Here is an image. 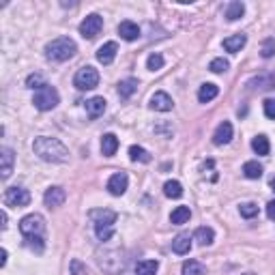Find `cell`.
<instances>
[{
    "label": "cell",
    "instance_id": "6da1fadb",
    "mask_svg": "<svg viewBox=\"0 0 275 275\" xmlns=\"http://www.w3.org/2000/svg\"><path fill=\"white\" fill-rule=\"evenodd\" d=\"M32 151L35 155H39L43 161L48 163H65L69 161V149L56 138H48V135H41L32 142Z\"/></svg>",
    "mask_w": 275,
    "mask_h": 275
},
{
    "label": "cell",
    "instance_id": "7a4b0ae2",
    "mask_svg": "<svg viewBox=\"0 0 275 275\" xmlns=\"http://www.w3.org/2000/svg\"><path fill=\"white\" fill-rule=\"evenodd\" d=\"M76 52H78V45L69 37H58V39H54L45 45V56L54 62H65L76 56Z\"/></svg>",
    "mask_w": 275,
    "mask_h": 275
},
{
    "label": "cell",
    "instance_id": "3957f363",
    "mask_svg": "<svg viewBox=\"0 0 275 275\" xmlns=\"http://www.w3.org/2000/svg\"><path fill=\"white\" fill-rule=\"evenodd\" d=\"M90 219L95 224V232L99 241H110L114 234V224H116V213L110 209H99L90 211Z\"/></svg>",
    "mask_w": 275,
    "mask_h": 275
},
{
    "label": "cell",
    "instance_id": "277c9868",
    "mask_svg": "<svg viewBox=\"0 0 275 275\" xmlns=\"http://www.w3.org/2000/svg\"><path fill=\"white\" fill-rule=\"evenodd\" d=\"M60 101V97H58V90L54 88V86H43L41 90H37L35 93V99H32V104L37 110H41V112H48V110H54L58 106Z\"/></svg>",
    "mask_w": 275,
    "mask_h": 275
},
{
    "label": "cell",
    "instance_id": "5b68a950",
    "mask_svg": "<svg viewBox=\"0 0 275 275\" xmlns=\"http://www.w3.org/2000/svg\"><path fill=\"white\" fill-rule=\"evenodd\" d=\"M73 84H76V88H80V90H93V88H97V84H99L97 69L95 67H82L76 73V78H73Z\"/></svg>",
    "mask_w": 275,
    "mask_h": 275
},
{
    "label": "cell",
    "instance_id": "8992f818",
    "mask_svg": "<svg viewBox=\"0 0 275 275\" xmlns=\"http://www.w3.org/2000/svg\"><path fill=\"white\" fill-rule=\"evenodd\" d=\"M20 230L24 236H41L43 230H45V222H43V217L39 213H30V215H26L22 217V222H20Z\"/></svg>",
    "mask_w": 275,
    "mask_h": 275
},
{
    "label": "cell",
    "instance_id": "52a82bcc",
    "mask_svg": "<svg viewBox=\"0 0 275 275\" xmlns=\"http://www.w3.org/2000/svg\"><path fill=\"white\" fill-rule=\"evenodd\" d=\"M101 28H104V17L93 13V15L84 17V22L80 24V35L84 37V39H95V37L101 32Z\"/></svg>",
    "mask_w": 275,
    "mask_h": 275
},
{
    "label": "cell",
    "instance_id": "ba28073f",
    "mask_svg": "<svg viewBox=\"0 0 275 275\" xmlns=\"http://www.w3.org/2000/svg\"><path fill=\"white\" fill-rule=\"evenodd\" d=\"M5 204H7V207H15V209L28 207V204H30L28 189H24V187H9L7 194H5Z\"/></svg>",
    "mask_w": 275,
    "mask_h": 275
},
{
    "label": "cell",
    "instance_id": "9c48e42d",
    "mask_svg": "<svg viewBox=\"0 0 275 275\" xmlns=\"http://www.w3.org/2000/svg\"><path fill=\"white\" fill-rule=\"evenodd\" d=\"M127 183H129V179H127L125 172H118V174H112L108 181V191L112 196H123L127 191Z\"/></svg>",
    "mask_w": 275,
    "mask_h": 275
},
{
    "label": "cell",
    "instance_id": "30bf717a",
    "mask_svg": "<svg viewBox=\"0 0 275 275\" xmlns=\"http://www.w3.org/2000/svg\"><path fill=\"white\" fill-rule=\"evenodd\" d=\"M151 110H157V112H170V110L174 108V101L172 97L168 93H163V90H159V93H155L151 97Z\"/></svg>",
    "mask_w": 275,
    "mask_h": 275
},
{
    "label": "cell",
    "instance_id": "8fae6325",
    "mask_svg": "<svg viewBox=\"0 0 275 275\" xmlns=\"http://www.w3.org/2000/svg\"><path fill=\"white\" fill-rule=\"evenodd\" d=\"M65 198H67V194H65V189L62 187H50L48 191H45V196H43V202H45V207L56 209V207H60L62 202H65Z\"/></svg>",
    "mask_w": 275,
    "mask_h": 275
},
{
    "label": "cell",
    "instance_id": "7c38bea8",
    "mask_svg": "<svg viewBox=\"0 0 275 275\" xmlns=\"http://www.w3.org/2000/svg\"><path fill=\"white\" fill-rule=\"evenodd\" d=\"M0 161H3V168H0V172H3V179L7 181L9 177H11V172H13L15 153L9 149V146H3V149H0Z\"/></svg>",
    "mask_w": 275,
    "mask_h": 275
},
{
    "label": "cell",
    "instance_id": "4fadbf2b",
    "mask_svg": "<svg viewBox=\"0 0 275 275\" xmlns=\"http://www.w3.org/2000/svg\"><path fill=\"white\" fill-rule=\"evenodd\" d=\"M230 140H232V125L228 123V121L219 123L217 129H215V133H213V142H215L217 146H224V144H228Z\"/></svg>",
    "mask_w": 275,
    "mask_h": 275
},
{
    "label": "cell",
    "instance_id": "5bb4252c",
    "mask_svg": "<svg viewBox=\"0 0 275 275\" xmlns=\"http://www.w3.org/2000/svg\"><path fill=\"white\" fill-rule=\"evenodd\" d=\"M116 52H118V45L114 41H108L97 50V60L104 62V65H110V62L116 58Z\"/></svg>",
    "mask_w": 275,
    "mask_h": 275
},
{
    "label": "cell",
    "instance_id": "9a60e30c",
    "mask_svg": "<svg viewBox=\"0 0 275 275\" xmlns=\"http://www.w3.org/2000/svg\"><path fill=\"white\" fill-rule=\"evenodd\" d=\"M86 112H88L90 118L104 116V112H106V99H104V97H93V99H88V101H86Z\"/></svg>",
    "mask_w": 275,
    "mask_h": 275
},
{
    "label": "cell",
    "instance_id": "2e32d148",
    "mask_svg": "<svg viewBox=\"0 0 275 275\" xmlns=\"http://www.w3.org/2000/svg\"><path fill=\"white\" fill-rule=\"evenodd\" d=\"M118 35H121L125 41H135L138 37H140V28H138V24L127 20V22L118 24Z\"/></svg>",
    "mask_w": 275,
    "mask_h": 275
},
{
    "label": "cell",
    "instance_id": "e0dca14e",
    "mask_svg": "<svg viewBox=\"0 0 275 275\" xmlns=\"http://www.w3.org/2000/svg\"><path fill=\"white\" fill-rule=\"evenodd\" d=\"M194 241H196L198 245H202V247L211 245V243L215 241V232H213V228H209V226H200L198 230L194 232Z\"/></svg>",
    "mask_w": 275,
    "mask_h": 275
},
{
    "label": "cell",
    "instance_id": "ac0fdd59",
    "mask_svg": "<svg viewBox=\"0 0 275 275\" xmlns=\"http://www.w3.org/2000/svg\"><path fill=\"white\" fill-rule=\"evenodd\" d=\"M247 43V37L243 35V32H239V35H232V37H228V39H224V50L226 52H241V48Z\"/></svg>",
    "mask_w": 275,
    "mask_h": 275
},
{
    "label": "cell",
    "instance_id": "d6986e66",
    "mask_svg": "<svg viewBox=\"0 0 275 275\" xmlns=\"http://www.w3.org/2000/svg\"><path fill=\"white\" fill-rule=\"evenodd\" d=\"M217 95H219V88L215 84H211V82H207V84H202L200 90H198V101L200 104H209V101H213Z\"/></svg>",
    "mask_w": 275,
    "mask_h": 275
},
{
    "label": "cell",
    "instance_id": "ffe728a7",
    "mask_svg": "<svg viewBox=\"0 0 275 275\" xmlns=\"http://www.w3.org/2000/svg\"><path fill=\"white\" fill-rule=\"evenodd\" d=\"M189 250H191V236L189 234H179L177 239L172 241V252L174 254L183 256V254H189Z\"/></svg>",
    "mask_w": 275,
    "mask_h": 275
},
{
    "label": "cell",
    "instance_id": "44dd1931",
    "mask_svg": "<svg viewBox=\"0 0 275 275\" xmlns=\"http://www.w3.org/2000/svg\"><path fill=\"white\" fill-rule=\"evenodd\" d=\"M118 149V138L114 133H106L101 138V153L106 155V157H112V155L116 153Z\"/></svg>",
    "mask_w": 275,
    "mask_h": 275
},
{
    "label": "cell",
    "instance_id": "7402d4cb",
    "mask_svg": "<svg viewBox=\"0 0 275 275\" xmlns=\"http://www.w3.org/2000/svg\"><path fill=\"white\" fill-rule=\"evenodd\" d=\"M159 262L157 260H140L135 264V275H157Z\"/></svg>",
    "mask_w": 275,
    "mask_h": 275
},
{
    "label": "cell",
    "instance_id": "603a6c76",
    "mask_svg": "<svg viewBox=\"0 0 275 275\" xmlns=\"http://www.w3.org/2000/svg\"><path fill=\"white\" fill-rule=\"evenodd\" d=\"M243 13H245V5L241 3V0H232V3L226 7V17H228L230 22H234V20H239V17H243Z\"/></svg>",
    "mask_w": 275,
    "mask_h": 275
},
{
    "label": "cell",
    "instance_id": "cb8c5ba5",
    "mask_svg": "<svg viewBox=\"0 0 275 275\" xmlns=\"http://www.w3.org/2000/svg\"><path fill=\"white\" fill-rule=\"evenodd\" d=\"M181 271H183V275H207L204 264L198 262V260H185Z\"/></svg>",
    "mask_w": 275,
    "mask_h": 275
},
{
    "label": "cell",
    "instance_id": "d4e9b609",
    "mask_svg": "<svg viewBox=\"0 0 275 275\" xmlns=\"http://www.w3.org/2000/svg\"><path fill=\"white\" fill-rule=\"evenodd\" d=\"M135 90H138V80H133V78H127L118 84V95H121L123 99H129Z\"/></svg>",
    "mask_w": 275,
    "mask_h": 275
},
{
    "label": "cell",
    "instance_id": "484cf974",
    "mask_svg": "<svg viewBox=\"0 0 275 275\" xmlns=\"http://www.w3.org/2000/svg\"><path fill=\"white\" fill-rule=\"evenodd\" d=\"M252 149H254L256 155H269V151H271L269 138L267 135H256L252 140Z\"/></svg>",
    "mask_w": 275,
    "mask_h": 275
},
{
    "label": "cell",
    "instance_id": "4316f807",
    "mask_svg": "<svg viewBox=\"0 0 275 275\" xmlns=\"http://www.w3.org/2000/svg\"><path fill=\"white\" fill-rule=\"evenodd\" d=\"M189 217H191L189 207H177V209L172 211V215H170V222H172V224H177V226H181V224L189 222Z\"/></svg>",
    "mask_w": 275,
    "mask_h": 275
},
{
    "label": "cell",
    "instance_id": "83f0119b",
    "mask_svg": "<svg viewBox=\"0 0 275 275\" xmlns=\"http://www.w3.org/2000/svg\"><path fill=\"white\" fill-rule=\"evenodd\" d=\"M243 174H245L247 179H260L262 177V166H260L258 161H245Z\"/></svg>",
    "mask_w": 275,
    "mask_h": 275
},
{
    "label": "cell",
    "instance_id": "f1b7e54d",
    "mask_svg": "<svg viewBox=\"0 0 275 275\" xmlns=\"http://www.w3.org/2000/svg\"><path fill=\"white\" fill-rule=\"evenodd\" d=\"M129 157H131V161H142V163H149L151 161V153L149 151H144L142 146H131L129 149Z\"/></svg>",
    "mask_w": 275,
    "mask_h": 275
},
{
    "label": "cell",
    "instance_id": "f546056e",
    "mask_svg": "<svg viewBox=\"0 0 275 275\" xmlns=\"http://www.w3.org/2000/svg\"><path fill=\"white\" fill-rule=\"evenodd\" d=\"M163 194L168 198H181L183 196V185L179 181H168L166 185H163Z\"/></svg>",
    "mask_w": 275,
    "mask_h": 275
},
{
    "label": "cell",
    "instance_id": "4dcf8cb0",
    "mask_svg": "<svg viewBox=\"0 0 275 275\" xmlns=\"http://www.w3.org/2000/svg\"><path fill=\"white\" fill-rule=\"evenodd\" d=\"M252 86L260 88V90H271V88H275V78L273 76H260V78L252 80Z\"/></svg>",
    "mask_w": 275,
    "mask_h": 275
},
{
    "label": "cell",
    "instance_id": "1f68e13d",
    "mask_svg": "<svg viewBox=\"0 0 275 275\" xmlns=\"http://www.w3.org/2000/svg\"><path fill=\"white\" fill-rule=\"evenodd\" d=\"M26 86L32 88V90H41L43 86H48V84H45V80L39 76V73H32V76H28V80H26Z\"/></svg>",
    "mask_w": 275,
    "mask_h": 275
},
{
    "label": "cell",
    "instance_id": "d6a6232c",
    "mask_svg": "<svg viewBox=\"0 0 275 275\" xmlns=\"http://www.w3.org/2000/svg\"><path fill=\"white\" fill-rule=\"evenodd\" d=\"M228 67H230V62H228L226 58H213L211 60V65H209V69L213 73H224Z\"/></svg>",
    "mask_w": 275,
    "mask_h": 275
},
{
    "label": "cell",
    "instance_id": "836d02e7",
    "mask_svg": "<svg viewBox=\"0 0 275 275\" xmlns=\"http://www.w3.org/2000/svg\"><path fill=\"white\" fill-rule=\"evenodd\" d=\"M146 67H149L151 71H159L163 67V56L161 54H151L149 60H146Z\"/></svg>",
    "mask_w": 275,
    "mask_h": 275
},
{
    "label": "cell",
    "instance_id": "e575fe53",
    "mask_svg": "<svg viewBox=\"0 0 275 275\" xmlns=\"http://www.w3.org/2000/svg\"><path fill=\"white\" fill-rule=\"evenodd\" d=\"M239 211H241V215L247 217V219H252V217L258 215V207H256L254 202H245V204H241Z\"/></svg>",
    "mask_w": 275,
    "mask_h": 275
},
{
    "label": "cell",
    "instance_id": "d590c367",
    "mask_svg": "<svg viewBox=\"0 0 275 275\" xmlns=\"http://www.w3.org/2000/svg\"><path fill=\"white\" fill-rule=\"evenodd\" d=\"M260 54H262V58H271L273 54H275V39H267L262 43V48H260Z\"/></svg>",
    "mask_w": 275,
    "mask_h": 275
},
{
    "label": "cell",
    "instance_id": "8d00e7d4",
    "mask_svg": "<svg viewBox=\"0 0 275 275\" xmlns=\"http://www.w3.org/2000/svg\"><path fill=\"white\" fill-rule=\"evenodd\" d=\"M26 245L30 247V250H35V252H43V239L41 236H26Z\"/></svg>",
    "mask_w": 275,
    "mask_h": 275
},
{
    "label": "cell",
    "instance_id": "74e56055",
    "mask_svg": "<svg viewBox=\"0 0 275 275\" xmlns=\"http://www.w3.org/2000/svg\"><path fill=\"white\" fill-rule=\"evenodd\" d=\"M264 116L275 121V101L273 99H267V101H264Z\"/></svg>",
    "mask_w": 275,
    "mask_h": 275
},
{
    "label": "cell",
    "instance_id": "f35d334b",
    "mask_svg": "<svg viewBox=\"0 0 275 275\" xmlns=\"http://www.w3.org/2000/svg\"><path fill=\"white\" fill-rule=\"evenodd\" d=\"M71 273L73 275H86V267L80 260H71Z\"/></svg>",
    "mask_w": 275,
    "mask_h": 275
},
{
    "label": "cell",
    "instance_id": "ab89813d",
    "mask_svg": "<svg viewBox=\"0 0 275 275\" xmlns=\"http://www.w3.org/2000/svg\"><path fill=\"white\" fill-rule=\"evenodd\" d=\"M267 215H269V219L275 222V200H271V202L267 204Z\"/></svg>",
    "mask_w": 275,
    "mask_h": 275
},
{
    "label": "cell",
    "instance_id": "60d3db41",
    "mask_svg": "<svg viewBox=\"0 0 275 275\" xmlns=\"http://www.w3.org/2000/svg\"><path fill=\"white\" fill-rule=\"evenodd\" d=\"M5 264H7V250L0 252V267H5Z\"/></svg>",
    "mask_w": 275,
    "mask_h": 275
},
{
    "label": "cell",
    "instance_id": "b9f144b4",
    "mask_svg": "<svg viewBox=\"0 0 275 275\" xmlns=\"http://www.w3.org/2000/svg\"><path fill=\"white\" fill-rule=\"evenodd\" d=\"M0 222H3L0 226H3V230H5V228H7V213H5V211H3V213H0Z\"/></svg>",
    "mask_w": 275,
    "mask_h": 275
},
{
    "label": "cell",
    "instance_id": "7bdbcfd3",
    "mask_svg": "<svg viewBox=\"0 0 275 275\" xmlns=\"http://www.w3.org/2000/svg\"><path fill=\"white\" fill-rule=\"evenodd\" d=\"M271 187H273V191H275V177L271 179Z\"/></svg>",
    "mask_w": 275,
    "mask_h": 275
},
{
    "label": "cell",
    "instance_id": "ee69618b",
    "mask_svg": "<svg viewBox=\"0 0 275 275\" xmlns=\"http://www.w3.org/2000/svg\"><path fill=\"white\" fill-rule=\"evenodd\" d=\"M245 275H254V273H245Z\"/></svg>",
    "mask_w": 275,
    "mask_h": 275
}]
</instances>
